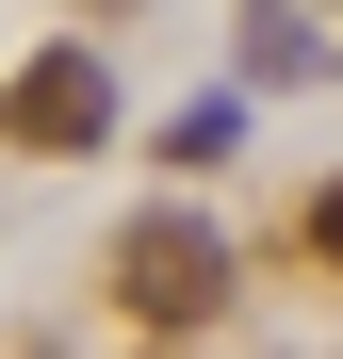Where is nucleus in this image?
Listing matches in <instances>:
<instances>
[{"label":"nucleus","mask_w":343,"mask_h":359,"mask_svg":"<svg viewBox=\"0 0 343 359\" xmlns=\"http://www.w3.org/2000/svg\"><path fill=\"white\" fill-rule=\"evenodd\" d=\"M0 147H17V163H82V147H114V66H98V33H49L17 82H0Z\"/></svg>","instance_id":"nucleus-1"},{"label":"nucleus","mask_w":343,"mask_h":359,"mask_svg":"<svg viewBox=\"0 0 343 359\" xmlns=\"http://www.w3.org/2000/svg\"><path fill=\"white\" fill-rule=\"evenodd\" d=\"M229 147H246V98H180V114H163V163H180V180L229 163Z\"/></svg>","instance_id":"nucleus-3"},{"label":"nucleus","mask_w":343,"mask_h":359,"mask_svg":"<svg viewBox=\"0 0 343 359\" xmlns=\"http://www.w3.org/2000/svg\"><path fill=\"white\" fill-rule=\"evenodd\" d=\"M114 294H131L147 327H213V311H229V229H196V212H147L131 245H114Z\"/></svg>","instance_id":"nucleus-2"},{"label":"nucleus","mask_w":343,"mask_h":359,"mask_svg":"<svg viewBox=\"0 0 343 359\" xmlns=\"http://www.w3.org/2000/svg\"><path fill=\"white\" fill-rule=\"evenodd\" d=\"M311 262H343V180H327V196H311Z\"/></svg>","instance_id":"nucleus-4"}]
</instances>
